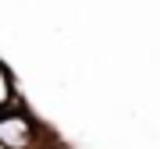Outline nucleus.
Returning <instances> with one entry per match:
<instances>
[{
  "label": "nucleus",
  "mask_w": 160,
  "mask_h": 149,
  "mask_svg": "<svg viewBox=\"0 0 160 149\" xmlns=\"http://www.w3.org/2000/svg\"><path fill=\"white\" fill-rule=\"evenodd\" d=\"M50 142L53 138L39 128V121L18 99L0 107V149H46Z\"/></svg>",
  "instance_id": "1"
}]
</instances>
